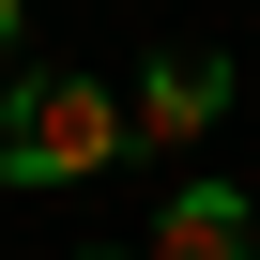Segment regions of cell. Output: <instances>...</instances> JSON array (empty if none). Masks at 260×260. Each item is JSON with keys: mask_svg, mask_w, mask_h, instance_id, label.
Returning <instances> with one entry per match:
<instances>
[{"mask_svg": "<svg viewBox=\"0 0 260 260\" xmlns=\"http://www.w3.org/2000/svg\"><path fill=\"white\" fill-rule=\"evenodd\" d=\"M138 122H122V92H92V77H16L0 92V184H92Z\"/></svg>", "mask_w": 260, "mask_h": 260, "instance_id": "6da1fadb", "label": "cell"}, {"mask_svg": "<svg viewBox=\"0 0 260 260\" xmlns=\"http://www.w3.org/2000/svg\"><path fill=\"white\" fill-rule=\"evenodd\" d=\"M153 260H245V199H230V184H184V199L153 214Z\"/></svg>", "mask_w": 260, "mask_h": 260, "instance_id": "3957f363", "label": "cell"}, {"mask_svg": "<svg viewBox=\"0 0 260 260\" xmlns=\"http://www.w3.org/2000/svg\"><path fill=\"white\" fill-rule=\"evenodd\" d=\"M0 46H16V0H0Z\"/></svg>", "mask_w": 260, "mask_h": 260, "instance_id": "277c9868", "label": "cell"}, {"mask_svg": "<svg viewBox=\"0 0 260 260\" xmlns=\"http://www.w3.org/2000/svg\"><path fill=\"white\" fill-rule=\"evenodd\" d=\"M214 107H230V61H214V46H169V61H153L138 92H122V122H138L153 153H184V138H214Z\"/></svg>", "mask_w": 260, "mask_h": 260, "instance_id": "7a4b0ae2", "label": "cell"}]
</instances>
